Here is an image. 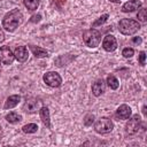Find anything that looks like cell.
I'll return each instance as SVG.
<instances>
[{"label":"cell","mask_w":147,"mask_h":147,"mask_svg":"<svg viewBox=\"0 0 147 147\" xmlns=\"http://www.w3.org/2000/svg\"><path fill=\"white\" fill-rule=\"evenodd\" d=\"M23 18V14L21 13L20 9L15 8L11 9L9 13H7L5 15V17L2 18V26L5 28V30H7L8 32H13L15 31V29L21 24Z\"/></svg>","instance_id":"cell-1"},{"label":"cell","mask_w":147,"mask_h":147,"mask_svg":"<svg viewBox=\"0 0 147 147\" xmlns=\"http://www.w3.org/2000/svg\"><path fill=\"white\" fill-rule=\"evenodd\" d=\"M140 29V23L131 18H123L118 23V30L124 36H132Z\"/></svg>","instance_id":"cell-2"},{"label":"cell","mask_w":147,"mask_h":147,"mask_svg":"<svg viewBox=\"0 0 147 147\" xmlns=\"http://www.w3.org/2000/svg\"><path fill=\"white\" fill-rule=\"evenodd\" d=\"M83 39L87 47L95 48L101 41V33L95 29H90L83 33Z\"/></svg>","instance_id":"cell-3"},{"label":"cell","mask_w":147,"mask_h":147,"mask_svg":"<svg viewBox=\"0 0 147 147\" xmlns=\"http://www.w3.org/2000/svg\"><path fill=\"white\" fill-rule=\"evenodd\" d=\"M113 129H114V123L107 117L99 118L94 124V130L98 133H101V134L109 133V132L113 131Z\"/></svg>","instance_id":"cell-4"},{"label":"cell","mask_w":147,"mask_h":147,"mask_svg":"<svg viewBox=\"0 0 147 147\" xmlns=\"http://www.w3.org/2000/svg\"><path fill=\"white\" fill-rule=\"evenodd\" d=\"M140 127H141V118H140V116L139 115H133L129 119L126 125H125V132L127 134H130V136H133V134L138 133Z\"/></svg>","instance_id":"cell-5"},{"label":"cell","mask_w":147,"mask_h":147,"mask_svg":"<svg viewBox=\"0 0 147 147\" xmlns=\"http://www.w3.org/2000/svg\"><path fill=\"white\" fill-rule=\"evenodd\" d=\"M42 79L46 83V85H48L51 87H59L62 84V78H61V76L56 71H48V72H46L44 75Z\"/></svg>","instance_id":"cell-6"},{"label":"cell","mask_w":147,"mask_h":147,"mask_svg":"<svg viewBox=\"0 0 147 147\" xmlns=\"http://www.w3.org/2000/svg\"><path fill=\"white\" fill-rule=\"evenodd\" d=\"M15 56L14 53L11 52L9 46H2L0 47V61L2 64H11L14 61Z\"/></svg>","instance_id":"cell-7"},{"label":"cell","mask_w":147,"mask_h":147,"mask_svg":"<svg viewBox=\"0 0 147 147\" xmlns=\"http://www.w3.org/2000/svg\"><path fill=\"white\" fill-rule=\"evenodd\" d=\"M40 105H41V101H39L37 99H28L23 105V110L25 113L33 114V113H37L41 108Z\"/></svg>","instance_id":"cell-8"},{"label":"cell","mask_w":147,"mask_h":147,"mask_svg":"<svg viewBox=\"0 0 147 147\" xmlns=\"http://www.w3.org/2000/svg\"><path fill=\"white\" fill-rule=\"evenodd\" d=\"M102 47L107 52H114L117 48V40H116V38L113 34H107L103 38Z\"/></svg>","instance_id":"cell-9"},{"label":"cell","mask_w":147,"mask_h":147,"mask_svg":"<svg viewBox=\"0 0 147 147\" xmlns=\"http://www.w3.org/2000/svg\"><path fill=\"white\" fill-rule=\"evenodd\" d=\"M141 5L142 3L140 0H130L122 6V11L123 13H132V11L137 10L138 8H140Z\"/></svg>","instance_id":"cell-10"},{"label":"cell","mask_w":147,"mask_h":147,"mask_svg":"<svg viewBox=\"0 0 147 147\" xmlns=\"http://www.w3.org/2000/svg\"><path fill=\"white\" fill-rule=\"evenodd\" d=\"M14 56L18 62H25L28 60L29 53L25 46H17L14 51Z\"/></svg>","instance_id":"cell-11"},{"label":"cell","mask_w":147,"mask_h":147,"mask_svg":"<svg viewBox=\"0 0 147 147\" xmlns=\"http://www.w3.org/2000/svg\"><path fill=\"white\" fill-rule=\"evenodd\" d=\"M132 114L131 108L127 105H121L116 110V117L119 119H127Z\"/></svg>","instance_id":"cell-12"},{"label":"cell","mask_w":147,"mask_h":147,"mask_svg":"<svg viewBox=\"0 0 147 147\" xmlns=\"http://www.w3.org/2000/svg\"><path fill=\"white\" fill-rule=\"evenodd\" d=\"M106 90V84L103 82V79H98L93 85H92V93L95 96H100L101 94H103Z\"/></svg>","instance_id":"cell-13"},{"label":"cell","mask_w":147,"mask_h":147,"mask_svg":"<svg viewBox=\"0 0 147 147\" xmlns=\"http://www.w3.org/2000/svg\"><path fill=\"white\" fill-rule=\"evenodd\" d=\"M39 115H40V119L44 123V125L46 127H51V116H49V109L47 107H41L39 109Z\"/></svg>","instance_id":"cell-14"},{"label":"cell","mask_w":147,"mask_h":147,"mask_svg":"<svg viewBox=\"0 0 147 147\" xmlns=\"http://www.w3.org/2000/svg\"><path fill=\"white\" fill-rule=\"evenodd\" d=\"M21 101V96L17 95V94H14V95H10L7 98L6 102H5V106H3V109H11L14 108L15 106L18 105V102Z\"/></svg>","instance_id":"cell-15"},{"label":"cell","mask_w":147,"mask_h":147,"mask_svg":"<svg viewBox=\"0 0 147 147\" xmlns=\"http://www.w3.org/2000/svg\"><path fill=\"white\" fill-rule=\"evenodd\" d=\"M30 49H31L32 54H33L36 57H38V59H42V57H47V56H48V52L45 51V49L41 48V47L30 45Z\"/></svg>","instance_id":"cell-16"},{"label":"cell","mask_w":147,"mask_h":147,"mask_svg":"<svg viewBox=\"0 0 147 147\" xmlns=\"http://www.w3.org/2000/svg\"><path fill=\"white\" fill-rule=\"evenodd\" d=\"M6 121L14 124V123H17V122L22 121V116L20 114H17L16 111H10L9 114L6 115Z\"/></svg>","instance_id":"cell-17"},{"label":"cell","mask_w":147,"mask_h":147,"mask_svg":"<svg viewBox=\"0 0 147 147\" xmlns=\"http://www.w3.org/2000/svg\"><path fill=\"white\" fill-rule=\"evenodd\" d=\"M107 84H108V86H109L111 90H117L118 86H119V83H118L117 78H116L115 76H113V75H109V76L107 77Z\"/></svg>","instance_id":"cell-18"},{"label":"cell","mask_w":147,"mask_h":147,"mask_svg":"<svg viewBox=\"0 0 147 147\" xmlns=\"http://www.w3.org/2000/svg\"><path fill=\"white\" fill-rule=\"evenodd\" d=\"M23 3L29 10H36L39 6V0H23Z\"/></svg>","instance_id":"cell-19"},{"label":"cell","mask_w":147,"mask_h":147,"mask_svg":"<svg viewBox=\"0 0 147 147\" xmlns=\"http://www.w3.org/2000/svg\"><path fill=\"white\" fill-rule=\"evenodd\" d=\"M22 131L24 133H36L38 131V125L34 124V123H30V124H26L22 127Z\"/></svg>","instance_id":"cell-20"},{"label":"cell","mask_w":147,"mask_h":147,"mask_svg":"<svg viewBox=\"0 0 147 147\" xmlns=\"http://www.w3.org/2000/svg\"><path fill=\"white\" fill-rule=\"evenodd\" d=\"M108 17H109V15L108 14H105V15H102V16H100L96 21H94L93 23H92V28H96V26H99V25H101V24H103L107 20H108Z\"/></svg>","instance_id":"cell-21"},{"label":"cell","mask_w":147,"mask_h":147,"mask_svg":"<svg viewBox=\"0 0 147 147\" xmlns=\"http://www.w3.org/2000/svg\"><path fill=\"white\" fill-rule=\"evenodd\" d=\"M147 10H146V8H141L139 11H138V15H137V17H138V20L139 21H141V22H146L147 21Z\"/></svg>","instance_id":"cell-22"},{"label":"cell","mask_w":147,"mask_h":147,"mask_svg":"<svg viewBox=\"0 0 147 147\" xmlns=\"http://www.w3.org/2000/svg\"><path fill=\"white\" fill-rule=\"evenodd\" d=\"M133 54H134V51H133V48H131V47H125V48L122 51V55H123L124 57H126V59L132 57Z\"/></svg>","instance_id":"cell-23"},{"label":"cell","mask_w":147,"mask_h":147,"mask_svg":"<svg viewBox=\"0 0 147 147\" xmlns=\"http://www.w3.org/2000/svg\"><path fill=\"white\" fill-rule=\"evenodd\" d=\"M93 122H94V115H93V114H87V115H85V117H84V124H85L86 126H91V125L93 124Z\"/></svg>","instance_id":"cell-24"},{"label":"cell","mask_w":147,"mask_h":147,"mask_svg":"<svg viewBox=\"0 0 147 147\" xmlns=\"http://www.w3.org/2000/svg\"><path fill=\"white\" fill-rule=\"evenodd\" d=\"M145 60H146V53L142 51L139 53V63L141 65H145Z\"/></svg>","instance_id":"cell-25"},{"label":"cell","mask_w":147,"mask_h":147,"mask_svg":"<svg viewBox=\"0 0 147 147\" xmlns=\"http://www.w3.org/2000/svg\"><path fill=\"white\" fill-rule=\"evenodd\" d=\"M141 41H142V40H141V38H140V37H133V38L131 39V42H132V44H134V45H140V44H141Z\"/></svg>","instance_id":"cell-26"},{"label":"cell","mask_w":147,"mask_h":147,"mask_svg":"<svg viewBox=\"0 0 147 147\" xmlns=\"http://www.w3.org/2000/svg\"><path fill=\"white\" fill-rule=\"evenodd\" d=\"M40 18H41V15H39V14H38V15H33V16L31 17V20H30V21H31V22H39V21H40Z\"/></svg>","instance_id":"cell-27"},{"label":"cell","mask_w":147,"mask_h":147,"mask_svg":"<svg viewBox=\"0 0 147 147\" xmlns=\"http://www.w3.org/2000/svg\"><path fill=\"white\" fill-rule=\"evenodd\" d=\"M5 40V32H3V30L0 28V42H2Z\"/></svg>","instance_id":"cell-28"},{"label":"cell","mask_w":147,"mask_h":147,"mask_svg":"<svg viewBox=\"0 0 147 147\" xmlns=\"http://www.w3.org/2000/svg\"><path fill=\"white\" fill-rule=\"evenodd\" d=\"M142 114H144V115H146V106H144V107H142Z\"/></svg>","instance_id":"cell-29"},{"label":"cell","mask_w":147,"mask_h":147,"mask_svg":"<svg viewBox=\"0 0 147 147\" xmlns=\"http://www.w3.org/2000/svg\"><path fill=\"white\" fill-rule=\"evenodd\" d=\"M109 1H111V2H115V3H118L121 0H109Z\"/></svg>","instance_id":"cell-30"},{"label":"cell","mask_w":147,"mask_h":147,"mask_svg":"<svg viewBox=\"0 0 147 147\" xmlns=\"http://www.w3.org/2000/svg\"><path fill=\"white\" fill-rule=\"evenodd\" d=\"M65 0H57V2H60V3H63Z\"/></svg>","instance_id":"cell-31"},{"label":"cell","mask_w":147,"mask_h":147,"mask_svg":"<svg viewBox=\"0 0 147 147\" xmlns=\"http://www.w3.org/2000/svg\"><path fill=\"white\" fill-rule=\"evenodd\" d=\"M0 63H1V61H0Z\"/></svg>","instance_id":"cell-32"}]
</instances>
